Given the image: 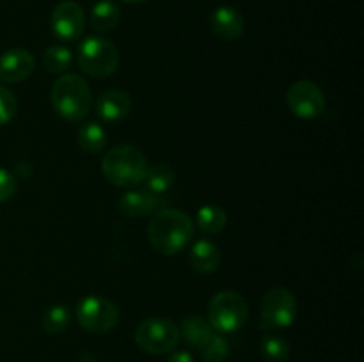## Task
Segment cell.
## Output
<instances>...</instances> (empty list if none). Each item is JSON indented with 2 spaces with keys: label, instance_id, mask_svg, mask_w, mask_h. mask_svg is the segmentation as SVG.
<instances>
[{
  "label": "cell",
  "instance_id": "cell-1",
  "mask_svg": "<svg viewBox=\"0 0 364 362\" xmlns=\"http://www.w3.org/2000/svg\"><path fill=\"white\" fill-rule=\"evenodd\" d=\"M148 238L159 254L174 256L194 238V222L185 212L166 208L153 215L148 226Z\"/></svg>",
  "mask_w": 364,
  "mask_h": 362
},
{
  "label": "cell",
  "instance_id": "cell-2",
  "mask_svg": "<svg viewBox=\"0 0 364 362\" xmlns=\"http://www.w3.org/2000/svg\"><path fill=\"white\" fill-rule=\"evenodd\" d=\"M103 176L121 188H134L144 181L148 162L141 149L121 144L109 149L102 160Z\"/></svg>",
  "mask_w": 364,
  "mask_h": 362
},
{
  "label": "cell",
  "instance_id": "cell-3",
  "mask_svg": "<svg viewBox=\"0 0 364 362\" xmlns=\"http://www.w3.org/2000/svg\"><path fill=\"white\" fill-rule=\"evenodd\" d=\"M50 102L55 112L68 121H82L92 106L91 87L80 75H63L57 78L50 92Z\"/></svg>",
  "mask_w": 364,
  "mask_h": 362
},
{
  "label": "cell",
  "instance_id": "cell-4",
  "mask_svg": "<svg viewBox=\"0 0 364 362\" xmlns=\"http://www.w3.org/2000/svg\"><path fill=\"white\" fill-rule=\"evenodd\" d=\"M78 64L92 78H109L116 73L119 53L116 45L103 35H89L78 46Z\"/></svg>",
  "mask_w": 364,
  "mask_h": 362
},
{
  "label": "cell",
  "instance_id": "cell-5",
  "mask_svg": "<svg viewBox=\"0 0 364 362\" xmlns=\"http://www.w3.org/2000/svg\"><path fill=\"white\" fill-rule=\"evenodd\" d=\"M249 316V305L238 291H219L208 304V323L215 332L240 330Z\"/></svg>",
  "mask_w": 364,
  "mask_h": 362
},
{
  "label": "cell",
  "instance_id": "cell-6",
  "mask_svg": "<svg viewBox=\"0 0 364 362\" xmlns=\"http://www.w3.org/2000/svg\"><path fill=\"white\" fill-rule=\"evenodd\" d=\"M135 343L146 353H169L180 343V329L167 318H148L135 330Z\"/></svg>",
  "mask_w": 364,
  "mask_h": 362
},
{
  "label": "cell",
  "instance_id": "cell-7",
  "mask_svg": "<svg viewBox=\"0 0 364 362\" xmlns=\"http://www.w3.org/2000/svg\"><path fill=\"white\" fill-rule=\"evenodd\" d=\"M77 318L82 329L87 332L105 334L110 332L119 322V309L109 298L91 295L78 304Z\"/></svg>",
  "mask_w": 364,
  "mask_h": 362
},
{
  "label": "cell",
  "instance_id": "cell-8",
  "mask_svg": "<svg viewBox=\"0 0 364 362\" xmlns=\"http://www.w3.org/2000/svg\"><path fill=\"white\" fill-rule=\"evenodd\" d=\"M297 316V298L287 287H272L262 300V323L265 329H287Z\"/></svg>",
  "mask_w": 364,
  "mask_h": 362
},
{
  "label": "cell",
  "instance_id": "cell-9",
  "mask_svg": "<svg viewBox=\"0 0 364 362\" xmlns=\"http://www.w3.org/2000/svg\"><path fill=\"white\" fill-rule=\"evenodd\" d=\"M288 109L301 119L318 117L326 109V96L323 91L311 80H299L288 89L287 94Z\"/></svg>",
  "mask_w": 364,
  "mask_h": 362
},
{
  "label": "cell",
  "instance_id": "cell-10",
  "mask_svg": "<svg viewBox=\"0 0 364 362\" xmlns=\"http://www.w3.org/2000/svg\"><path fill=\"white\" fill-rule=\"evenodd\" d=\"M50 27L53 34L64 41H75L82 35L85 27L84 9L73 0H64L57 4L55 9L52 11L50 18Z\"/></svg>",
  "mask_w": 364,
  "mask_h": 362
},
{
  "label": "cell",
  "instance_id": "cell-11",
  "mask_svg": "<svg viewBox=\"0 0 364 362\" xmlns=\"http://www.w3.org/2000/svg\"><path fill=\"white\" fill-rule=\"evenodd\" d=\"M166 195L153 194L149 190H132L124 194L123 197L117 202L119 213L124 216H146V215H155V213L166 209Z\"/></svg>",
  "mask_w": 364,
  "mask_h": 362
},
{
  "label": "cell",
  "instance_id": "cell-12",
  "mask_svg": "<svg viewBox=\"0 0 364 362\" xmlns=\"http://www.w3.org/2000/svg\"><path fill=\"white\" fill-rule=\"evenodd\" d=\"M36 59L28 50L13 48L0 55V80L20 84L34 73Z\"/></svg>",
  "mask_w": 364,
  "mask_h": 362
},
{
  "label": "cell",
  "instance_id": "cell-13",
  "mask_svg": "<svg viewBox=\"0 0 364 362\" xmlns=\"http://www.w3.org/2000/svg\"><path fill=\"white\" fill-rule=\"evenodd\" d=\"M130 94L121 89H109L96 99V114L105 123H119L130 114Z\"/></svg>",
  "mask_w": 364,
  "mask_h": 362
},
{
  "label": "cell",
  "instance_id": "cell-14",
  "mask_svg": "<svg viewBox=\"0 0 364 362\" xmlns=\"http://www.w3.org/2000/svg\"><path fill=\"white\" fill-rule=\"evenodd\" d=\"M210 28L213 34L224 41H235L244 34L245 21L240 11L231 6L217 7L210 18Z\"/></svg>",
  "mask_w": 364,
  "mask_h": 362
},
{
  "label": "cell",
  "instance_id": "cell-15",
  "mask_svg": "<svg viewBox=\"0 0 364 362\" xmlns=\"http://www.w3.org/2000/svg\"><path fill=\"white\" fill-rule=\"evenodd\" d=\"M220 259H223V256H220L219 247L208 240L196 241L191 248V254H188L192 270L198 273L215 272L220 265Z\"/></svg>",
  "mask_w": 364,
  "mask_h": 362
},
{
  "label": "cell",
  "instance_id": "cell-16",
  "mask_svg": "<svg viewBox=\"0 0 364 362\" xmlns=\"http://www.w3.org/2000/svg\"><path fill=\"white\" fill-rule=\"evenodd\" d=\"M213 334H215V330L212 329L208 319L201 318V316H188V318H185L181 322L180 336L194 348H199L201 344H205Z\"/></svg>",
  "mask_w": 364,
  "mask_h": 362
},
{
  "label": "cell",
  "instance_id": "cell-17",
  "mask_svg": "<svg viewBox=\"0 0 364 362\" xmlns=\"http://www.w3.org/2000/svg\"><path fill=\"white\" fill-rule=\"evenodd\" d=\"M121 20V11L112 0H102L91 11V27L98 32L112 31Z\"/></svg>",
  "mask_w": 364,
  "mask_h": 362
},
{
  "label": "cell",
  "instance_id": "cell-18",
  "mask_svg": "<svg viewBox=\"0 0 364 362\" xmlns=\"http://www.w3.org/2000/svg\"><path fill=\"white\" fill-rule=\"evenodd\" d=\"M176 174L166 163H156V165L148 167V172L142 183H146V190L153 192V194L164 195L171 187L174 185Z\"/></svg>",
  "mask_w": 364,
  "mask_h": 362
},
{
  "label": "cell",
  "instance_id": "cell-19",
  "mask_svg": "<svg viewBox=\"0 0 364 362\" xmlns=\"http://www.w3.org/2000/svg\"><path fill=\"white\" fill-rule=\"evenodd\" d=\"M78 146L84 149L85 153H100L107 146V131L105 128L100 123L95 121H89L84 123L78 130Z\"/></svg>",
  "mask_w": 364,
  "mask_h": 362
},
{
  "label": "cell",
  "instance_id": "cell-20",
  "mask_svg": "<svg viewBox=\"0 0 364 362\" xmlns=\"http://www.w3.org/2000/svg\"><path fill=\"white\" fill-rule=\"evenodd\" d=\"M228 216L220 206L215 204H206L203 208H199V212L196 213V224H198L199 229L206 234H217L226 227Z\"/></svg>",
  "mask_w": 364,
  "mask_h": 362
},
{
  "label": "cell",
  "instance_id": "cell-21",
  "mask_svg": "<svg viewBox=\"0 0 364 362\" xmlns=\"http://www.w3.org/2000/svg\"><path fill=\"white\" fill-rule=\"evenodd\" d=\"M71 60H73V57H71L70 50L64 48V46H50L43 53L41 64L48 73L60 75L71 66Z\"/></svg>",
  "mask_w": 364,
  "mask_h": 362
},
{
  "label": "cell",
  "instance_id": "cell-22",
  "mask_svg": "<svg viewBox=\"0 0 364 362\" xmlns=\"http://www.w3.org/2000/svg\"><path fill=\"white\" fill-rule=\"evenodd\" d=\"M70 307L68 305H52L43 314V329L46 334H63L70 327Z\"/></svg>",
  "mask_w": 364,
  "mask_h": 362
},
{
  "label": "cell",
  "instance_id": "cell-23",
  "mask_svg": "<svg viewBox=\"0 0 364 362\" xmlns=\"http://www.w3.org/2000/svg\"><path fill=\"white\" fill-rule=\"evenodd\" d=\"M262 355L269 362H284L290 357V344L279 336L269 334L262 339Z\"/></svg>",
  "mask_w": 364,
  "mask_h": 362
},
{
  "label": "cell",
  "instance_id": "cell-24",
  "mask_svg": "<svg viewBox=\"0 0 364 362\" xmlns=\"http://www.w3.org/2000/svg\"><path fill=\"white\" fill-rule=\"evenodd\" d=\"M198 350L201 357L205 358V362H223L226 361L228 353H230V344H228V341L223 336L215 332Z\"/></svg>",
  "mask_w": 364,
  "mask_h": 362
},
{
  "label": "cell",
  "instance_id": "cell-25",
  "mask_svg": "<svg viewBox=\"0 0 364 362\" xmlns=\"http://www.w3.org/2000/svg\"><path fill=\"white\" fill-rule=\"evenodd\" d=\"M18 110V99L7 87L0 85V126L9 123Z\"/></svg>",
  "mask_w": 364,
  "mask_h": 362
},
{
  "label": "cell",
  "instance_id": "cell-26",
  "mask_svg": "<svg viewBox=\"0 0 364 362\" xmlns=\"http://www.w3.org/2000/svg\"><path fill=\"white\" fill-rule=\"evenodd\" d=\"M16 192V180L6 169H0V204L9 201Z\"/></svg>",
  "mask_w": 364,
  "mask_h": 362
},
{
  "label": "cell",
  "instance_id": "cell-27",
  "mask_svg": "<svg viewBox=\"0 0 364 362\" xmlns=\"http://www.w3.org/2000/svg\"><path fill=\"white\" fill-rule=\"evenodd\" d=\"M167 362H196V361L188 351H174V353L169 355Z\"/></svg>",
  "mask_w": 364,
  "mask_h": 362
},
{
  "label": "cell",
  "instance_id": "cell-28",
  "mask_svg": "<svg viewBox=\"0 0 364 362\" xmlns=\"http://www.w3.org/2000/svg\"><path fill=\"white\" fill-rule=\"evenodd\" d=\"M124 2H128V4H141V2H146V0H124Z\"/></svg>",
  "mask_w": 364,
  "mask_h": 362
}]
</instances>
